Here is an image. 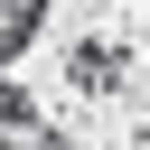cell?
<instances>
[{
	"instance_id": "obj_3",
	"label": "cell",
	"mask_w": 150,
	"mask_h": 150,
	"mask_svg": "<svg viewBox=\"0 0 150 150\" xmlns=\"http://www.w3.org/2000/svg\"><path fill=\"white\" fill-rule=\"evenodd\" d=\"M47 9L56 0H0V19H38V28H47Z\"/></svg>"
},
{
	"instance_id": "obj_2",
	"label": "cell",
	"mask_w": 150,
	"mask_h": 150,
	"mask_svg": "<svg viewBox=\"0 0 150 150\" xmlns=\"http://www.w3.org/2000/svg\"><path fill=\"white\" fill-rule=\"evenodd\" d=\"M38 131H47V122H38L28 84H19V75H0V150H38Z\"/></svg>"
},
{
	"instance_id": "obj_1",
	"label": "cell",
	"mask_w": 150,
	"mask_h": 150,
	"mask_svg": "<svg viewBox=\"0 0 150 150\" xmlns=\"http://www.w3.org/2000/svg\"><path fill=\"white\" fill-rule=\"evenodd\" d=\"M66 75H75L84 94H122V103H141V56H131L122 38H75V47H66Z\"/></svg>"
}]
</instances>
